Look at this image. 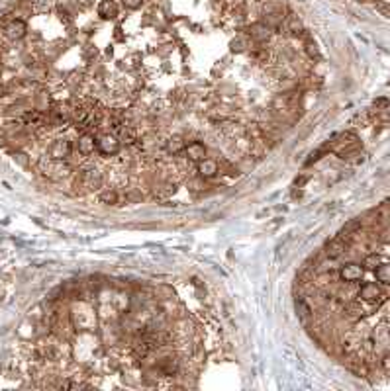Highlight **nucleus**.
Returning <instances> with one entry per match:
<instances>
[{
	"instance_id": "nucleus-5",
	"label": "nucleus",
	"mask_w": 390,
	"mask_h": 391,
	"mask_svg": "<svg viewBox=\"0 0 390 391\" xmlns=\"http://www.w3.org/2000/svg\"><path fill=\"white\" fill-rule=\"evenodd\" d=\"M75 149H77V153H79L81 157H88V155H92L94 149H96V137L90 135V133H83V135L77 139Z\"/></svg>"
},
{
	"instance_id": "nucleus-20",
	"label": "nucleus",
	"mask_w": 390,
	"mask_h": 391,
	"mask_svg": "<svg viewBox=\"0 0 390 391\" xmlns=\"http://www.w3.org/2000/svg\"><path fill=\"white\" fill-rule=\"evenodd\" d=\"M296 311H298V315H300L304 321L312 315V309L308 307V303H306L304 299H296Z\"/></svg>"
},
{
	"instance_id": "nucleus-25",
	"label": "nucleus",
	"mask_w": 390,
	"mask_h": 391,
	"mask_svg": "<svg viewBox=\"0 0 390 391\" xmlns=\"http://www.w3.org/2000/svg\"><path fill=\"white\" fill-rule=\"evenodd\" d=\"M122 2H124V6L130 8V10H136V8H139V6L143 4V0H122Z\"/></svg>"
},
{
	"instance_id": "nucleus-1",
	"label": "nucleus",
	"mask_w": 390,
	"mask_h": 391,
	"mask_svg": "<svg viewBox=\"0 0 390 391\" xmlns=\"http://www.w3.org/2000/svg\"><path fill=\"white\" fill-rule=\"evenodd\" d=\"M387 290H383L379 284H375V282H367V284H363L361 286V290H359V297L365 301V303H369V305H379L381 301H387Z\"/></svg>"
},
{
	"instance_id": "nucleus-23",
	"label": "nucleus",
	"mask_w": 390,
	"mask_h": 391,
	"mask_svg": "<svg viewBox=\"0 0 390 391\" xmlns=\"http://www.w3.org/2000/svg\"><path fill=\"white\" fill-rule=\"evenodd\" d=\"M306 53H308V57H310V59H316V61H320V59H322V55H320V49H318V47H316V43H312V41L306 45Z\"/></svg>"
},
{
	"instance_id": "nucleus-3",
	"label": "nucleus",
	"mask_w": 390,
	"mask_h": 391,
	"mask_svg": "<svg viewBox=\"0 0 390 391\" xmlns=\"http://www.w3.org/2000/svg\"><path fill=\"white\" fill-rule=\"evenodd\" d=\"M73 153V145L69 139H55L49 145V159L53 161H67Z\"/></svg>"
},
{
	"instance_id": "nucleus-6",
	"label": "nucleus",
	"mask_w": 390,
	"mask_h": 391,
	"mask_svg": "<svg viewBox=\"0 0 390 391\" xmlns=\"http://www.w3.org/2000/svg\"><path fill=\"white\" fill-rule=\"evenodd\" d=\"M326 256L330 258V260H337V258H341L345 252H347V241L345 239H341V237H337V239H334V241H330L328 244H326Z\"/></svg>"
},
{
	"instance_id": "nucleus-9",
	"label": "nucleus",
	"mask_w": 390,
	"mask_h": 391,
	"mask_svg": "<svg viewBox=\"0 0 390 391\" xmlns=\"http://www.w3.org/2000/svg\"><path fill=\"white\" fill-rule=\"evenodd\" d=\"M198 176L200 178H214L218 172H220V165L216 163V161H212V159H202V161H198Z\"/></svg>"
},
{
	"instance_id": "nucleus-11",
	"label": "nucleus",
	"mask_w": 390,
	"mask_h": 391,
	"mask_svg": "<svg viewBox=\"0 0 390 391\" xmlns=\"http://www.w3.org/2000/svg\"><path fill=\"white\" fill-rule=\"evenodd\" d=\"M157 368H159V372L165 374V376H177L179 370H181V364H179V360H177L175 356H165V358L159 360Z\"/></svg>"
},
{
	"instance_id": "nucleus-19",
	"label": "nucleus",
	"mask_w": 390,
	"mask_h": 391,
	"mask_svg": "<svg viewBox=\"0 0 390 391\" xmlns=\"http://www.w3.org/2000/svg\"><path fill=\"white\" fill-rule=\"evenodd\" d=\"M379 264H381V256H379L377 252H373V254H367V256H365V260H363V268H365V270H375Z\"/></svg>"
},
{
	"instance_id": "nucleus-18",
	"label": "nucleus",
	"mask_w": 390,
	"mask_h": 391,
	"mask_svg": "<svg viewBox=\"0 0 390 391\" xmlns=\"http://www.w3.org/2000/svg\"><path fill=\"white\" fill-rule=\"evenodd\" d=\"M100 201L106 205H118L120 203V194L116 190H104L100 192Z\"/></svg>"
},
{
	"instance_id": "nucleus-4",
	"label": "nucleus",
	"mask_w": 390,
	"mask_h": 391,
	"mask_svg": "<svg viewBox=\"0 0 390 391\" xmlns=\"http://www.w3.org/2000/svg\"><path fill=\"white\" fill-rule=\"evenodd\" d=\"M365 276V268L361 264H355V262H349V264H343L339 268V278L347 284H353V282H359L363 280Z\"/></svg>"
},
{
	"instance_id": "nucleus-8",
	"label": "nucleus",
	"mask_w": 390,
	"mask_h": 391,
	"mask_svg": "<svg viewBox=\"0 0 390 391\" xmlns=\"http://www.w3.org/2000/svg\"><path fill=\"white\" fill-rule=\"evenodd\" d=\"M26 31H28V27H26V22H24V20H10V22L6 24V27H4L6 37L12 39V41L22 39V37L26 35Z\"/></svg>"
},
{
	"instance_id": "nucleus-22",
	"label": "nucleus",
	"mask_w": 390,
	"mask_h": 391,
	"mask_svg": "<svg viewBox=\"0 0 390 391\" xmlns=\"http://www.w3.org/2000/svg\"><path fill=\"white\" fill-rule=\"evenodd\" d=\"M155 295L161 297V299H171V297H175V292H173V288H169V286H159V288L155 290Z\"/></svg>"
},
{
	"instance_id": "nucleus-24",
	"label": "nucleus",
	"mask_w": 390,
	"mask_h": 391,
	"mask_svg": "<svg viewBox=\"0 0 390 391\" xmlns=\"http://www.w3.org/2000/svg\"><path fill=\"white\" fill-rule=\"evenodd\" d=\"M177 192V186L175 184H165V186H161V190H157L155 196H161V197H165V196L169 194H175Z\"/></svg>"
},
{
	"instance_id": "nucleus-16",
	"label": "nucleus",
	"mask_w": 390,
	"mask_h": 391,
	"mask_svg": "<svg viewBox=\"0 0 390 391\" xmlns=\"http://www.w3.org/2000/svg\"><path fill=\"white\" fill-rule=\"evenodd\" d=\"M359 229H361V219H353V221H349L343 229H341V233H339V237L341 239H345L347 243H349V239L351 237H355L357 233H359Z\"/></svg>"
},
{
	"instance_id": "nucleus-21",
	"label": "nucleus",
	"mask_w": 390,
	"mask_h": 391,
	"mask_svg": "<svg viewBox=\"0 0 390 391\" xmlns=\"http://www.w3.org/2000/svg\"><path fill=\"white\" fill-rule=\"evenodd\" d=\"M229 47H231L233 53H241V51H245V47H249V43H247V39L237 37V39H233V41L229 43Z\"/></svg>"
},
{
	"instance_id": "nucleus-17",
	"label": "nucleus",
	"mask_w": 390,
	"mask_h": 391,
	"mask_svg": "<svg viewBox=\"0 0 390 391\" xmlns=\"http://www.w3.org/2000/svg\"><path fill=\"white\" fill-rule=\"evenodd\" d=\"M375 278H377V282H381L383 286H389V282H390L389 262H381V264L375 268Z\"/></svg>"
},
{
	"instance_id": "nucleus-26",
	"label": "nucleus",
	"mask_w": 390,
	"mask_h": 391,
	"mask_svg": "<svg viewBox=\"0 0 390 391\" xmlns=\"http://www.w3.org/2000/svg\"><path fill=\"white\" fill-rule=\"evenodd\" d=\"M381 366H383V370H385V376H389V370H390V356H389V352H385V356H383V360H381Z\"/></svg>"
},
{
	"instance_id": "nucleus-29",
	"label": "nucleus",
	"mask_w": 390,
	"mask_h": 391,
	"mask_svg": "<svg viewBox=\"0 0 390 391\" xmlns=\"http://www.w3.org/2000/svg\"><path fill=\"white\" fill-rule=\"evenodd\" d=\"M59 20H63V22H69V20H71V16H69V12H67L65 8H59Z\"/></svg>"
},
{
	"instance_id": "nucleus-10",
	"label": "nucleus",
	"mask_w": 390,
	"mask_h": 391,
	"mask_svg": "<svg viewBox=\"0 0 390 391\" xmlns=\"http://www.w3.org/2000/svg\"><path fill=\"white\" fill-rule=\"evenodd\" d=\"M81 182L86 186V188H100L102 182H104V176L100 171L96 169H90V171H84L83 176H81Z\"/></svg>"
},
{
	"instance_id": "nucleus-30",
	"label": "nucleus",
	"mask_w": 390,
	"mask_h": 391,
	"mask_svg": "<svg viewBox=\"0 0 390 391\" xmlns=\"http://www.w3.org/2000/svg\"><path fill=\"white\" fill-rule=\"evenodd\" d=\"M77 2H81L83 6H88V4H92V0H77Z\"/></svg>"
},
{
	"instance_id": "nucleus-7",
	"label": "nucleus",
	"mask_w": 390,
	"mask_h": 391,
	"mask_svg": "<svg viewBox=\"0 0 390 391\" xmlns=\"http://www.w3.org/2000/svg\"><path fill=\"white\" fill-rule=\"evenodd\" d=\"M271 35H273V29L269 25H265L263 22H257V24L249 25V37L255 43H265V41L271 39Z\"/></svg>"
},
{
	"instance_id": "nucleus-12",
	"label": "nucleus",
	"mask_w": 390,
	"mask_h": 391,
	"mask_svg": "<svg viewBox=\"0 0 390 391\" xmlns=\"http://www.w3.org/2000/svg\"><path fill=\"white\" fill-rule=\"evenodd\" d=\"M185 157L189 159V161H193V163H198V161H202L204 157H206V147L202 145V143H198V141H193V143H189L187 147H185Z\"/></svg>"
},
{
	"instance_id": "nucleus-27",
	"label": "nucleus",
	"mask_w": 390,
	"mask_h": 391,
	"mask_svg": "<svg viewBox=\"0 0 390 391\" xmlns=\"http://www.w3.org/2000/svg\"><path fill=\"white\" fill-rule=\"evenodd\" d=\"M126 199H128V201H141L143 196L139 194V192H128V194H126Z\"/></svg>"
},
{
	"instance_id": "nucleus-14",
	"label": "nucleus",
	"mask_w": 390,
	"mask_h": 391,
	"mask_svg": "<svg viewBox=\"0 0 390 391\" xmlns=\"http://www.w3.org/2000/svg\"><path fill=\"white\" fill-rule=\"evenodd\" d=\"M138 139H139L138 137V129L134 125L124 123L122 129H120V143H124V145H136Z\"/></svg>"
},
{
	"instance_id": "nucleus-2",
	"label": "nucleus",
	"mask_w": 390,
	"mask_h": 391,
	"mask_svg": "<svg viewBox=\"0 0 390 391\" xmlns=\"http://www.w3.org/2000/svg\"><path fill=\"white\" fill-rule=\"evenodd\" d=\"M96 149L102 155H106V157L116 155L120 151V139L116 135H112V133H100L96 137Z\"/></svg>"
},
{
	"instance_id": "nucleus-15",
	"label": "nucleus",
	"mask_w": 390,
	"mask_h": 391,
	"mask_svg": "<svg viewBox=\"0 0 390 391\" xmlns=\"http://www.w3.org/2000/svg\"><path fill=\"white\" fill-rule=\"evenodd\" d=\"M185 147H187V141H185V137H181V135H173V137H169L167 143H165V149H167V153H171V155L183 153Z\"/></svg>"
},
{
	"instance_id": "nucleus-28",
	"label": "nucleus",
	"mask_w": 390,
	"mask_h": 391,
	"mask_svg": "<svg viewBox=\"0 0 390 391\" xmlns=\"http://www.w3.org/2000/svg\"><path fill=\"white\" fill-rule=\"evenodd\" d=\"M14 161H18L22 167H28V159H26L24 153H14Z\"/></svg>"
},
{
	"instance_id": "nucleus-13",
	"label": "nucleus",
	"mask_w": 390,
	"mask_h": 391,
	"mask_svg": "<svg viewBox=\"0 0 390 391\" xmlns=\"http://www.w3.org/2000/svg\"><path fill=\"white\" fill-rule=\"evenodd\" d=\"M98 16L102 20H114L118 16V6L114 0H102L98 4Z\"/></svg>"
}]
</instances>
